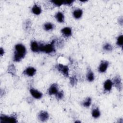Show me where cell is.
I'll return each mask as SVG.
<instances>
[{"instance_id": "1", "label": "cell", "mask_w": 123, "mask_h": 123, "mask_svg": "<svg viewBox=\"0 0 123 123\" xmlns=\"http://www.w3.org/2000/svg\"><path fill=\"white\" fill-rule=\"evenodd\" d=\"M26 50L22 44H17L15 46V51L13 56V61L16 62L21 61L25 56Z\"/></svg>"}, {"instance_id": "2", "label": "cell", "mask_w": 123, "mask_h": 123, "mask_svg": "<svg viewBox=\"0 0 123 123\" xmlns=\"http://www.w3.org/2000/svg\"><path fill=\"white\" fill-rule=\"evenodd\" d=\"M55 43V40L53 39L50 43L46 45H43L40 44L39 45V51L45 52L46 53L50 54L55 51L54 44Z\"/></svg>"}, {"instance_id": "3", "label": "cell", "mask_w": 123, "mask_h": 123, "mask_svg": "<svg viewBox=\"0 0 123 123\" xmlns=\"http://www.w3.org/2000/svg\"><path fill=\"white\" fill-rule=\"evenodd\" d=\"M0 123H17V120L16 117L13 116H8L5 115H1L0 118Z\"/></svg>"}, {"instance_id": "4", "label": "cell", "mask_w": 123, "mask_h": 123, "mask_svg": "<svg viewBox=\"0 0 123 123\" xmlns=\"http://www.w3.org/2000/svg\"><path fill=\"white\" fill-rule=\"evenodd\" d=\"M57 70L62 73L65 77L69 76V68L67 65H64L62 64H58L56 66Z\"/></svg>"}, {"instance_id": "5", "label": "cell", "mask_w": 123, "mask_h": 123, "mask_svg": "<svg viewBox=\"0 0 123 123\" xmlns=\"http://www.w3.org/2000/svg\"><path fill=\"white\" fill-rule=\"evenodd\" d=\"M113 85H114V86L117 88V89L121 91L122 89V82H121V79L120 77V76L117 75L115 76V77L113 79Z\"/></svg>"}, {"instance_id": "6", "label": "cell", "mask_w": 123, "mask_h": 123, "mask_svg": "<svg viewBox=\"0 0 123 123\" xmlns=\"http://www.w3.org/2000/svg\"><path fill=\"white\" fill-rule=\"evenodd\" d=\"M109 65V62L106 61H102L101 62L98 70L99 73H104L107 69Z\"/></svg>"}, {"instance_id": "7", "label": "cell", "mask_w": 123, "mask_h": 123, "mask_svg": "<svg viewBox=\"0 0 123 123\" xmlns=\"http://www.w3.org/2000/svg\"><path fill=\"white\" fill-rule=\"evenodd\" d=\"M30 92L31 95L36 99H40L43 96V94L39 91L33 88H31L30 89Z\"/></svg>"}, {"instance_id": "8", "label": "cell", "mask_w": 123, "mask_h": 123, "mask_svg": "<svg viewBox=\"0 0 123 123\" xmlns=\"http://www.w3.org/2000/svg\"><path fill=\"white\" fill-rule=\"evenodd\" d=\"M36 70L33 67H28L23 72V74L28 76H33L36 73Z\"/></svg>"}, {"instance_id": "9", "label": "cell", "mask_w": 123, "mask_h": 123, "mask_svg": "<svg viewBox=\"0 0 123 123\" xmlns=\"http://www.w3.org/2000/svg\"><path fill=\"white\" fill-rule=\"evenodd\" d=\"M38 117L41 121L45 122L49 119V115L46 111H41L38 114Z\"/></svg>"}, {"instance_id": "10", "label": "cell", "mask_w": 123, "mask_h": 123, "mask_svg": "<svg viewBox=\"0 0 123 123\" xmlns=\"http://www.w3.org/2000/svg\"><path fill=\"white\" fill-rule=\"evenodd\" d=\"M58 86L56 84H53L49 89V95H55L58 92Z\"/></svg>"}, {"instance_id": "11", "label": "cell", "mask_w": 123, "mask_h": 123, "mask_svg": "<svg viewBox=\"0 0 123 123\" xmlns=\"http://www.w3.org/2000/svg\"><path fill=\"white\" fill-rule=\"evenodd\" d=\"M113 85L112 82L110 79L106 80L104 83V90L107 91H110Z\"/></svg>"}, {"instance_id": "12", "label": "cell", "mask_w": 123, "mask_h": 123, "mask_svg": "<svg viewBox=\"0 0 123 123\" xmlns=\"http://www.w3.org/2000/svg\"><path fill=\"white\" fill-rule=\"evenodd\" d=\"M31 49L32 51L34 52H37L39 51V45L36 41H31Z\"/></svg>"}, {"instance_id": "13", "label": "cell", "mask_w": 123, "mask_h": 123, "mask_svg": "<svg viewBox=\"0 0 123 123\" xmlns=\"http://www.w3.org/2000/svg\"><path fill=\"white\" fill-rule=\"evenodd\" d=\"M62 34L65 37H68L72 35V30L70 27H65L61 30Z\"/></svg>"}, {"instance_id": "14", "label": "cell", "mask_w": 123, "mask_h": 123, "mask_svg": "<svg viewBox=\"0 0 123 123\" xmlns=\"http://www.w3.org/2000/svg\"><path fill=\"white\" fill-rule=\"evenodd\" d=\"M55 18L59 23H63L64 21V16L61 12H58L56 13Z\"/></svg>"}, {"instance_id": "15", "label": "cell", "mask_w": 123, "mask_h": 123, "mask_svg": "<svg viewBox=\"0 0 123 123\" xmlns=\"http://www.w3.org/2000/svg\"><path fill=\"white\" fill-rule=\"evenodd\" d=\"M32 12L36 15H39L41 12V9L39 6L37 4H35L32 8Z\"/></svg>"}, {"instance_id": "16", "label": "cell", "mask_w": 123, "mask_h": 123, "mask_svg": "<svg viewBox=\"0 0 123 123\" xmlns=\"http://www.w3.org/2000/svg\"><path fill=\"white\" fill-rule=\"evenodd\" d=\"M83 14V11L81 9H77L73 12V16L75 19H79L81 17Z\"/></svg>"}, {"instance_id": "17", "label": "cell", "mask_w": 123, "mask_h": 123, "mask_svg": "<svg viewBox=\"0 0 123 123\" xmlns=\"http://www.w3.org/2000/svg\"><path fill=\"white\" fill-rule=\"evenodd\" d=\"M87 80L89 82H92L94 80V75L93 72L90 70H88L87 74H86Z\"/></svg>"}, {"instance_id": "18", "label": "cell", "mask_w": 123, "mask_h": 123, "mask_svg": "<svg viewBox=\"0 0 123 123\" xmlns=\"http://www.w3.org/2000/svg\"><path fill=\"white\" fill-rule=\"evenodd\" d=\"M92 115L94 118H97L100 115V112L98 108L93 109L92 111Z\"/></svg>"}, {"instance_id": "19", "label": "cell", "mask_w": 123, "mask_h": 123, "mask_svg": "<svg viewBox=\"0 0 123 123\" xmlns=\"http://www.w3.org/2000/svg\"><path fill=\"white\" fill-rule=\"evenodd\" d=\"M54 28V25L51 23H47L44 25V28L46 31L52 30Z\"/></svg>"}, {"instance_id": "20", "label": "cell", "mask_w": 123, "mask_h": 123, "mask_svg": "<svg viewBox=\"0 0 123 123\" xmlns=\"http://www.w3.org/2000/svg\"><path fill=\"white\" fill-rule=\"evenodd\" d=\"M91 98L90 97H88L83 101L82 104L84 107H88L91 105Z\"/></svg>"}, {"instance_id": "21", "label": "cell", "mask_w": 123, "mask_h": 123, "mask_svg": "<svg viewBox=\"0 0 123 123\" xmlns=\"http://www.w3.org/2000/svg\"><path fill=\"white\" fill-rule=\"evenodd\" d=\"M8 72L12 75H14L16 73L15 67L13 65V64H11L10 65L8 69Z\"/></svg>"}, {"instance_id": "22", "label": "cell", "mask_w": 123, "mask_h": 123, "mask_svg": "<svg viewBox=\"0 0 123 123\" xmlns=\"http://www.w3.org/2000/svg\"><path fill=\"white\" fill-rule=\"evenodd\" d=\"M123 35H121L119 36H118V37H117V42H116V44L120 46V47H122L123 45Z\"/></svg>"}, {"instance_id": "23", "label": "cell", "mask_w": 123, "mask_h": 123, "mask_svg": "<svg viewBox=\"0 0 123 123\" xmlns=\"http://www.w3.org/2000/svg\"><path fill=\"white\" fill-rule=\"evenodd\" d=\"M112 46L109 43H106L103 46V49L106 51H111L112 50Z\"/></svg>"}, {"instance_id": "24", "label": "cell", "mask_w": 123, "mask_h": 123, "mask_svg": "<svg viewBox=\"0 0 123 123\" xmlns=\"http://www.w3.org/2000/svg\"><path fill=\"white\" fill-rule=\"evenodd\" d=\"M55 95H56V97L57 99H61L63 97V96H64L63 92V91H58L55 94Z\"/></svg>"}, {"instance_id": "25", "label": "cell", "mask_w": 123, "mask_h": 123, "mask_svg": "<svg viewBox=\"0 0 123 123\" xmlns=\"http://www.w3.org/2000/svg\"><path fill=\"white\" fill-rule=\"evenodd\" d=\"M77 82V79L75 75L70 77V83L72 86L75 85Z\"/></svg>"}, {"instance_id": "26", "label": "cell", "mask_w": 123, "mask_h": 123, "mask_svg": "<svg viewBox=\"0 0 123 123\" xmlns=\"http://www.w3.org/2000/svg\"><path fill=\"white\" fill-rule=\"evenodd\" d=\"M51 2H52V3L55 5L56 6H59V7L63 4V1H62V0H51Z\"/></svg>"}, {"instance_id": "27", "label": "cell", "mask_w": 123, "mask_h": 123, "mask_svg": "<svg viewBox=\"0 0 123 123\" xmlns=\"http://www.w3.org/2000/svg\"><path fill=\"white\" fill-rule=\"evenodd\" d=\"M74 0H65L63 1V4H66V5H71L74 2Z\"/></svg>"}, {"instance_id": "28", "label": "cell", "mask_w": 123, "mask_h": 123, "mask_svg": "<svg viewBox=\"0 0 123 123\" xmlns=\"http://www.w3.org/2000/svg\"><path fill=\"white\" fill-rule=\"evenodd\" d=\"M0 55H2L4 54V50L2 48H0Z\"/></svg>"}]
</instances>
